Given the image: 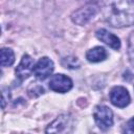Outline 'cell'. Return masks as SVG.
Returning a JSON list of instances; mask_svg holds the SVG:
<instances>
[{
	"mask_svg": "<svg viewBox=\"0 0 134 134\" xmlns=\"http://www.w3.org/2000/svg\"><path fill=\"white\" fill-rule=\"evenodd\" d=\"M105 20L113 27L134 25V0H108L104 5Z\"/></svg>",
	"mask_w": 134,
	"mask_h": 134,
	"instance_id": "1",
	"label": "cell"
},
{
	"mask_svg": "<svg viewBox=\"0 0 134 134\" xmlns=\"http://www.w3.org/2000/svg\"><path fill=\"white\" fill-rule=\"evenodd\" d=\"M97 13H98V6L94 3H89L74 10L71 14V20L73 23L77 25H86Z\"/></svg>",
	"mask_w": 134,
	"mask_h": 134,
	"instance_id": "2",
	"label": "cell"
},
{
	"mask_svg": "<svg viewBox=\"0 0 134 134\" xmlns=\"http://www.w3.org/2000/svg\"><path fill=\"white\" fill-rule=\"evenodd\" d=\"M93 117L97 127L102 130H107L113 126V112L105 105H98L94 108Z\"/></svg>",
	"mask_w": 134,
	"mask_h": 134,
	"instance_id": "3",
	"label": "cell"
},
{
	"mask_svg": "<svg viewBox=\"0 0 134 134\" xmlns=\"http://www.w3.org/2000/svg\"><path fill=\"white\" fill-rule=\"evenodd\" d=\"M72 129V117L69 114H61L48 127L46 133H68Z\"/></svg>",
	"mask_w": 134,
	"mask_h": 134,
	"instance_id": "4",
	"label": "cell"
},
{
	"mask_svg": "<svg viewBox=\"0 0 134 134\" xmlns=\"http://www.w3.org/2000/svg\"><path fill=\"white\" fill-rule=\"evenodd\" d=\"M73 84L72 81L62 74V73H58L51 76L50 81H49V88L54 91V92H59V93H66L68 92L71 88H72Z\"/></svg>",
	"mask_w": 134,
	"mask_h": 134,
	"instance_id": "5",
	"label": "cell"
},
{
	"mask_svg": "<svg viewBox=\"0 0 134 134\" xmlns=\"http://www.w3.org/2000/svg\"><path fill=\"white\" fill-rule=\"evenodd\" d=\"M110 100L111 103L118 108H125L130 104L131 97L128 90L121 86H115L111 89L110 92Z\"/></svg>",
	"mask_w": 134,
	"mask_h": 134,
	"instance_id": "6",
	"label": "cell"
},
{
	"mask_svg": "<svg viewBox=\"0 0 134 134\" xmlns=\"http://www.w3.org/2000/svg\"><path fill=\"white\" fill-rule=\"evenodd\" d=\"M53 69H54L53 62L49 58L43 57L35 65V67H34V74L39 80H45L46 77H48L52 73Z\"/></svg>",
	"mask_w": 134,
	"mask_h": 134,
	"instance_id": "7",
	"label": "cell"
},
{
	"mask_svg": "<svg viewBox=\"0 0 134 134\" xmlns=\"http://www.w3.org/2000/svg\"><path fill=\"white\" fill-rule=\"evenodd\" d=\"M34 60L30 55L24 54L21 59V62L16 68V75L20 81L27 79L31 72H34Z\"/></svg>",
	"mask_w": 134,
	"mask_h": 134,
	"instance_id": "8",
	"label": "cell"
},
{
	"mask_svg": "<svg viewBox=\"0 0 134 134\" xmlns=\"http://www.w3.org/2000/svg\"><path fill=\"white\" fill-rule=\"evenodd\" d=\"M95 36L98 40H100L102 42H104L106 45L110 46L113 49H119L120 48V40L117 36H115L114 34L108 31L105 28H100L98 30H96Z\"/></svg>",
	"mask_w": 134,
	"mask_h": 134,
	"instance_id": "9",
	"label": "cell"
},
{
	"mask_svg": "<svg viewBox=\"0 0 134 134\" xmlns=\"http://www.w3.org/2000/svg\"><path fill=\"white\" fill-rule=\"evenodd\" d=\"M108 53L106 49L102 46H95L91 49H89L86 53V59L91 63H98L104 60H106Z\"/></svg>",
	"mask_w": 134,
	"mask_h": 134,
	"instance_id": "10",
	"label": "cell"
},
{
	"mask_svg": "<svg viewBox=\"0 0 134 134\" xmlns=\"http://www.w3.org/2000/svg\"><path fill=\"white\" fill-rule=\"evenodd\" d=\"M15 62V53L10 48H2L1 49V66L7 67L12 66Z\"/></svg>",
	"mask_w": 134,
	"mask_h": 134,
	"instance_id": "11",
	"label": "cell"
},
{
	"mask_svg": "<svg viewBox=\"0 0 134 134\" xmlns=\"http://www.w3.org/2000/svg\"><path fill=\"white\" fill-rule=\"evenodd\" d=\"M62 65L65 68L74 69V68H79L80 67V62H79L76 57H67V58H64L62 60Z\"/></svg>",
	"mask_w": 134,
	"mask_h": 134,
	"instance_id": "12",
	"label": "cell"
},
{
	"mask_svg": "<svg viewBox=\"0 0 134 134\" xmlns=\"http://www.w3.org/2000/svg\"><path fill=\"white\" fill-rule=\"evenodd\" d=\"M128 58L131 65L134 67V31L131 32L128 43Z\"/></svg>",
	"mask_w": 134,
	"mask_h": 134,
	"instance_id": "13",
	"label": "cell"
},
{
	"mask_svg": "<svg viewBox=\"0 0 134 134\" xmlns=\"http://www.w3.org/2000/svg\"><path fill=\"white\" fill-rule=\"evenodd\" d=\"M125 132L127 133H134V116L128 120V122L125 126Z\"/></svg>",
	"mask_w": 134,
	"mask_h": 134,
	"instance_id": "14",
	"label": "cell"
},
{
	"mask_svg": "<svg viewBox=\"0 0 134 134\" xmlns=\"http://www.w3.org/2000/svg\"><path fill=\"white\" fill-rule=\"evenodd\" d=\"M8 92H9L8 89H6V88H3L2 89V108L5 107L6 102L9 99V93Z\"/></svg>",
	"mask_w": 134,
	"mask_h": 134,
	"instance_id": "15",
	"label": "cell"
},
{
	"mask_svg": "<svg viewBox=\"0 0 134 134\" xmlns=\"http://www.w3.org/2000/svg\"><path fill=\"white\" fill-rule=\"evenodd\" d=\"M79 1H91V0H79Z\"/></svg>",
	"mask_w": 134,
	"mask_h": 134,
	"instance_id": "16",
	"label": "cell"
}]
</instances>
